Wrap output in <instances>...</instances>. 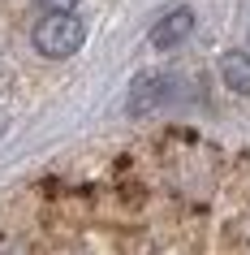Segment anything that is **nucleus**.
Segmentation results:
<instances>
[{"label": "nucleus", "mask_w": 250, "mask_h": 255, "mask_svg": "<svg viewBox=\"0 0 250 255\" xmlns=\"http://www.w3.org/2000/svg\"><path fill=\"white\" fill-rule=\"evenodd\" d=\"M82 43H86V26L74 13H48L35 26V52H43L48 61H65L82 52Z\"/></svg>", "instance_id": "1"}, {"label": "nucleus", "mask_w": 250, "mask_h": 255, "mask_svg": "<svg viewBox=\"0 0 250 255\" xmlns=\"http://www.w3.org/2000/svg\"><path fill=\"white\" fill-rule=\"evenodd\" d=\"M190 30H194V9L177 4V9H168V13L151 26V48H177Z\"/></svg>", "instance_id": "2"}, {"label": "nucleus", "mask_w": 250, "mask_h": 255, "mask_svg": "<svg viewBox=\"0 0 250 255\" xmlns=\"http://www.w3.org/2000/svg\"><path fill=\"white\" fill-rule=\"evenodd\" d=\"M220 78L237 95H250V56L246 52H224L220 56Z\"/></svg>", "instance_id": "3"}, {"label": "nucleus", "mask_w": 250, "mask_h": 255, "mask_svg": "<svg viewBox=\"0 0 250 255\" xmlns=\"http://www.w3.org/2000/svg\"><path fill=\"white\" fill-rule=\"evenodd\" d=\"M160 95H164V78L160 74H143V78L134 82V95H130V113H151Z\"/></svg>", "instance_id": "4"}, {"label": "nucleus", "mask_w": 250, "mask_h": 255, "mask_svg": "<svg viewBox=\"0 0 250 255\" xmlns=\"http://www.w3.org/2000/svg\"><path fill=\"white\" fill-rule=\"evenodd\" d=\"M39 9H48V13H74V4L78 0H35Z\"/></svg>", "instance_id": "5"}]
</instances>
